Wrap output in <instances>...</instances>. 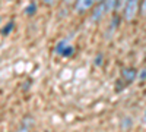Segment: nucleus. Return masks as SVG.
<instances>
[{"label": "nucleus", "mask_w": 146, "mask_h": 132, "mask_svg": "<svg viewBox=\"0 0 146 132\" xmlns=\"http://www.w3.org/2000/svg\"><path fill=\"white\" fill-rule=\"evenodd\" d=\"M139 9H140V0H127L126 5H124V9H123L124 19L127 22H131L136 18Z\"/></svg>", "instance_id": "nucleus-1"}, {"label": "nucleus", "mask_w": 146, "mask_h": 132, "mask_svg": "<svg viewBox=\"0 0 146 132\" xmlns=\"http://www.w3.org/2000/svg\"><path fill=\"white\" fill-rule=\"evenodd\" d=\"M101 0H76L75 3V9L78 13H85L86 10L92 9L95 3H100Z\"/></svg>", "instance_id": "nucleus-2"}, {"label": "nucleus", "mask_w": 146, "mask_h": 132, "mask_svg": "<svg viewBox=\"0 0 146 132\" xmlns=\"http://www.w3.org/2000/svg\"><path fill=\"white\" fill-rule=\"evenodd\" d=\"M121 76H123V81L130 84L137 78V70L133 69V68H126V69H123V72H121Z\"/></svg>", "instance_id": "nucleus-3"}, {"label": "nucleus", "mask_w": 146, "mask_h": 132, "mask_svg": "<svg viewBox=\"0 0 146 132\" xmlns=\"http://www.w3.org/2000/svg\"><path fill=\"white\" fill-rule=\"evenodd\" d=\"M102 7H104V13H110L118 7V0H101Z\"/></svg>", "instance_id": "nucleus-4"}, {"label": "nucleus", "mask_w": 146, "mask_h": 132, "mask_svg": "<svg viewBox=\"0 0 146 132\" xmlns=\"http://www.w3.org/2000/svg\"><path fill=\"white\" fill-rule=\"evenodd\" d=\"M28 122H29V119L27 117L25 121H23V123L18 128V131H16V132H29V125H28Z\"/></svg>", "instance_id": "nucleus-5"}, {"label": "nucleus", "mask_w": 146, "mask_h": 132, "mask_svg": "<svg viewBox=\"0 0 146 132\" xmlns=\"http://www.w3.org/2000/svg\"><path fill=\"white\" fill-rule=\"evenodd\" d=\"M139 12H140V15L143 18H146V0H140V9H139Z\"/></svg>", "instance_id": "nucleus-6"}, {"label": "nucleus", "mask_w": 146, "mask_h": 132, "mask_svg": "<svg viewBox=\"0 0 146 132\" xmlns=\"http://www.w3.org/2000/svg\"><path fill=\"white\" fill-rule=\"evenodd\" d=\"M72 53H73V47H72V46H67L66 49H64V50L62 52V54H63L64 57H66V56H70Z\"/></svg>", "instance_id": "nucleus-7"}, {"label": "nucleus", "mask_w": 146, "mask_h": 132, "mask_svg": "<svg viewBox=\"0 0 146 132\" xmlns=\"http://www.w3.org/2000/svg\"><path fill=\"white\" fill-rule=\"evenodd\" d=\"M12 28H13V23H12V22H10V23H9V25H7V27H5V29L2 31V34H3V35H6V34H9V32L12 31Z\"/></svg>", "instance_id": "nucleus-8"}, {"label": "nucleus", "mask_w": 146, "mask_h": 132, "mask_svg": "<svg viewBox=\"0 0 146 132\" xmlns=\"http://www.w3.org/2000/svg\"><path fill=\"white\" fill-rule=\"evenodd\" d=\"M34 12H35V5H34V3H31V5L27 7V15H32Z\"/></svg>", "instance_id": "nucleus-9"}, {"label": "nucleus", "mask_w": 146, "mask_h": 132, "mask_svg": "<svg viewBox=\"0 0 146 132\" xmlns=\"http://www.w3.org/2000/svg\"><path fill=\"white\" fill-rule=\"evenodd\" d=\"M121 128H124V129H129L130 128V119L129 117L124 119V122H121Z\"/></svg>", "instance_id": "nucleus-10"}, {"label": "nucleus", "mask_w": 146, "mask_h": 132, "mask_svg": "<svg viewBox=\"0 0 146 132\" xmlns=\"http://www.w3.org/2000/svg\"><path fill=\"white\" fill-rule=\"evenodd\" d=\"M126 2H127V0H118V7H117V9L123 10V9H124V5H126Z\"/></svg>", "instance_id": "nucleus-11"}, {"label": "nucleus", "mask_w": 146, "mask_h": 132, "mask_svg": "<svg viewBox=\"0 0 146 132\" xmlns=\"http://www.w3.org/2000/svg\"><path fill=\"white\" fill-rule=\"evenodd\" d=\"M57 2V0H44V3L45 5H48V6H51V5H54Z\"/></svg>", "instance_id": "nucleus-12"}, {"label": "nucleus", "mask_w": 146, "mask_h": 132, "mask_svg": "<svg viewBox=\"0 0 146 132\" xmlns=\"http://www.w3.org/2000/svg\"><path fill=\"white\" fill-rule=\"evenodd\" d=\"M145 76H146V69L142 72V74H140V76H139V79H145Z\"/></svg>", "instance_id": "nucleus-13"}, {"label": "nucleus", "mask_w": 146, "mask_h": 132, "mask_svg": "<svg viewBox=\"0 0 146 132\" xmlns=\"http://www.w3.org/2000/svg\"><path fill=\"white\" fill-rule=\"evenodd\" d=\"M66 3H76V0H64Z\"/></svg>", "instance_id": "nucleus-14"}, {"label": "nucleus", "mask_w": 146, "mask_h": 132, "mask_svg": "<svg viewBox=\"0 0 146 132\" xmlns=\"http://www.w3.org/2000/svg\"><path fill=\"white\" fill-rule=\"evenodd\" d=\"M9 2H12V0H9Z\"/></svg>", "instance_id": "nucleus-15"}, {"label": "nucleus", "mask_w": 146, "mask_h": 132, "mask_svg": "<svg viewBox=\"0 0 146 132\" xmlns=\"http://www.w3.org/2000/svg\"><path fill=\"white\" fill-rule=\"evenodd\" d=\"M145 116H146V115H145Z\"/></svg>", "instance_id": "nucleus-16"}]
</instances>
